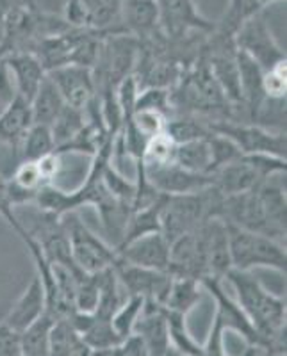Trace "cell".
<instances>
[{
    "label": "cell",
    "mask_w": 287,
    "mask_h": 356,
    "mask_svg": "<svg viewBox=\"0 0 287 356\" xmlns=\"http://www.w3.org/2000/svg\"><path fill=\"white\" fill-rule=\"evenodd\" d=\"M225 278L234 287L238 296L235 303L241 307L254 324V328L263 337L266 342L264 351H267L270 340L286 330V300L266 291L250 271L232 269Z\"/></svg>",
    "instance_id": "1"
},
{
    "label": "cell",
    "mask_w": 287,
    "mask_h": 356,
    "mask_svg": "<svg viewBox=\"0 0 287 356\" xmlns=\"http://www.w3.org/2000/svg\"><path fill=\"white\" fill-rule=\"evenodd\" d=\"M226 230H228L232 269L251 271L257 267H267L286 275V244L271 239L267 235L243 230L234 225H226Z\"/></svg>",
    "instance_id": "2"
},
{
    "label": "cell",
    "mask_w": 287,
    "mask_h": 356,
    "mask_svg": "<svg viewBox=\"0 0 287 356\" xmlns=\"http://www.w3.org/2000/svg\"><path fill=\"white\" fill-rule=\"evenodd\" d=\"M287 159L275 155H241L238 161L210 173V186L223 196L241 195L255 189L263 180L277 173H286Z\"/></svg>",
    "instance_id": "3"
},
{
    "label": "cell",
    "mask_w": 287,
    "mask_h": 356,
    "mask_svg": "<svg viewBox=\"0 0 287 356\" xmlns=\"http://www.w3.org/2000/svg\"><path fill=\"white\" fill-rule=\"evenodd\" d=\"M66 216H68V219L63 218V222H65V228L68 232L73 264L86 275H98V273H104L107 269H113L120 260L116 248L98 239L97 235L81 221L77 214L70 212Z\"/></svg>",
    "instance_id": "4"
},
{
    "label": "cell",
    "mask_w": 287,
    "mask_h": 356,
    "mask_svg": "<svg viewBox=\"0 0 287 356\" xmlns=\"http://www.w3.org/2000/svg\"><path fill=\"white\" fill-rule=\"evenodd\" d=\"M212 132L225 136L238 146L243 155H275L286 159V132L257 123L209 122Z\"/></svg>",
    "instance_id": "5"
},
{
    "label": "cell",
    "mask_w": 287,
    "mask_h": 356,
    "mask_svg": "<svg viewBox=\"0 0 287 356\" xmlns=\"http://www.w3.org/2000/svg\"><path fill=\"white\" fill-rule=\"evenodd\" d=\"M234 43L238 50L251 57L264 72L275 68L280 63H286V52L277 43L275 36L267 27L263 11L245 22L234 34Z\"/></svg>",
    "instance_id": "6"
},
{
    "label": "cell",
    "mask_w": 287,
    "mask_h": 356,
    "mask_svg": "<svg viewBox=\"0 0 287 356\" xmlns=\"http://www.w3.org/2000/svg\"><path fill=\"white\" fill-rule=\"evenodd\" d=\"M207 221V219H205ZM205 221L191 230L189 234L178 237L170 244V267L171 276L183 278H205L207 273V230Z\"/></svg>",
    "instance_id": "7"
},
{
    "label": "cell",
    "mask_w": 287,
    "mask_h": 356,
    "mask_svg": "<svg viewBox=\"0 0 287 356\" xmlns=\"http://www.w3.org/2000/svg\"><path fill=\"white\" fill-rule=\"evenodd\" d=\"M159 8V33L171 41L186 40L193 31L212 33L215 24L202 17L193 0H155Z\"/></svg>",
    "instance_id": "8"
},
{
    "label": "cell",
    "mask_w": 287,
    "mask_h": 356,
    "mask_svg": "<svg viewBox=\"0 0 287 356\" xmlns=\"http://www.w3.org/2000/svg\"><path fill=\"white\" fill-rule=\"evenodd\" d=\"M113 269L120 285L125 287L129 296H139L145 301L164 305L171 287V280H173L170 273L132 266V264L123 262L122 259L118 260Z\"/></svg>",
    "instance_id": "9"
},
{
    "label": "cell",
    "mask_w": 287,
    "mask_h": 356,
    "mask_svg": "<svg viewBox=\"0 0 287 356\" xmlns=\"http://www.w3.org/2000/svg\"><path fill=\"white\" fill-rule=\"evenodd\" d=\"M143 168H145V177L150 186L166 196L191 195V193H199L212 184L210 175L191 173V171L177 166L175 162L155 164V166L143 164Z\"/></svg>",
    "instance_id": "10"
},
{
    "label": "cell",
    "mask_w": 287,
    "mask_h": 356,
    "mask_svg": "<svg viewBox=\"0 0 287 356\" xmlns=\"http://www.w3.org/2000/svg\"><path fill=\"white\" fill-rule=\"evenodd\" d=\"M200 285H202V289H205L207 292H210V296L216 300V305H218L216 316L222 319L225 330L231 328L241 333L251 348L266 349V342H264L263 337L259 335V332L254 328V324L250 323L247 314H245V312L241 310V307H239L235 301H232L231 298L226 296V292L223 291V280L205 276V278L200 280Z\"/></svg>",
    "instance_id": "11"
},
{
    "label": "cell",
    "mask_w": 287,
    "mask_h": 356,
    "mask_svg": "<svg viewBox=\"0 0 287 356\" xmlns=\"http://www.w3.org/2000/svg\"><path fill=\"white\" fill-rule=\"evenodd\" d=\"M49 77L57 86L63 100L66 102V106L84 111L89 102L97 97L93 70L91 68L66 65L49 72Z\"/></svg>",
    "instance_id": "12"
},
{
    "label": "cell",
    "mask_w": 287,
    "mask_h": 356,
    "mask_svg": "<svg viewBox=\"0 0 287 356\" xmlns=\"http://www.w3.org/2000/svg\"><path fill=\"white\" fill-rule=\"evenodd\" d=\"M116 251L123 262L132 266L164 273H168L170 267V243L162 237L161 232L138 237L120 246Z\"/></svg>",
    "instance_id": "13"
},
{
    "label": "cell",
    "mask_w": 287,
    "mask_h": 356,
    "mask_svg": "<svg viewBox=\"0 0 287 356\" xmlns=\"http://www.w3.org/2000/svg\"><path fill=\"white\" fill-rule=\"evenodd\" d=\"M132 333L141 339L150 356H166L171 349L164 312L161 305L154 301H145V307L134 324Z\"/></svg>",
    "instance_id": "14"
},
{
    "label": "cell",
    "mask_w": 287,
    "mask_h": 356,
    "mask_svg": "<svg viewBox=\"0 0 287 356\" xmlns=\"http://www.w3.org/2000/svg\"><path fill=\"white\" fill-rule=\"evenodd\" d=\"M2 59L6 61L9 73H11L17 95L31 104L38 88L43 82L45 75H47V70L43 68L41 61L33 52H24V50L11 52L6 54Z\"/></svg>",
    "instance_id": "15"
},
{
    "label": "cell",
    "mask_w": 287,
    "mask_h": 356,
    "mask_svg": "<svg viewBox=\"0 0 287 356\" xmlns=\"http://www.w3.org/2000/svg\"><path fill=\"white\" fill-rule=\"evenodd\" d=\"M45 312H47V298H45L43 285H41L40 276L34 275V278L29 282L25 291L17 300V303L13 305L11 310L8 312V316L2 321L9 324L13 330L22 333L34 321L40 319Z\"/></svg>",
    "instance_id": "16"
},
{
    "label": "cell",
    "mask_w": 287,
    "mask_h": 356,
    "mask_svg": "<svg viewBox=\"0 0 287 356\" xmlns=\"http://www.w3.org/2000/svg\"><path fill=\"white\" fill-rule=\"evenodd\" d=\"M207 230V276L225 280L232 271L231 246L226 222L219 218H209L205 221Z\"/></svg>",
    "instance_id": "17"
},
{
    "label": "cell",
    "mask_w": 287,
    "mask_h": 356,
    "mask_svg": "<svg viewBox=\"0 0 287 356\" xmlns=\"http://www.w3.org/2000/svg\"><path fill=\"white\" fill-rule=\"evenodd\" d=\"M125 33L138 41L150 40L159 33V8L155 0H123Z\"/></svg>",
    "instance_id": "18"
},
{
    "label": "cell",
    "mask_w": 287,
    "mask_h": 356,
    "mask_svg": "<svg viewBox=\"0 0 287 356\" xmlns=\"http://www.w3.org/2000/svg\"><path fill=\"white\" fill-rule=\"evenodd\" d=\"M31 127H33L31 104L17 95L11 104L0 113V145L17 148Z\"/></svg>",
    "instance_id": "19"
},
{
    "label": "cell",
    "mask_w": 287,
    "mask_h": 356,
    "mask_svg": "<svg viewBox=\"0 0 287 356\" xmlns=\"http://www.w3.org/2000/svg\"><path fill=\"white\" fill-rule=\"evenodd\" d=\"M65 106L66 102L63 100L59 89H57V86L54 84V81L49 77V73H47L41 86L38 88L36 95L31 100L33 123H38V125H50Z\"/></svg>",
    "instance_id": "20"
},
{
    "label": "cell",
    "mask_w": 287,
    "mask_h": 356,
    "mask_svg": "<svg viewBox=\"0 0 287 356\" xmlns=\"http://www.w3.org/2000/svg\"><path fill=\"white\" fill-rule=\"evenodd\" d=\"M91 349L82 342L81 335L75 332L72 323L66 319H56L50 330L49 356H84Z\"/></svg>",
    "instance_id": "21"
},
{
    "label": "cell",
    "mask_w": 287,
    "mask_h": 356,
    "mask_svg": "<svg viewBox=\"0 0 287 356\" xmlns=\"http://www.w3.org/2000/svg\"><path fill=\"white\" fill-rule=\"evenodd\" d=\"M200 298H202V285H200L199 280L173 276L170 292H168V298H166L162 307L187 316L199 305Z\"/></svg>",
    "instance_id": "22"
},
{
    "label": "cell",
    "mask_w": 287,
    "mask_h": 356,
    "mask_svg": "<svg viewBox=\"0 0 287 356\" xmlns=\"http://www.w3.org/2000/svg\"><path fill=\"white\" fill-rule=\"evenodd\" d=\"M15 150H17L18 162L40 161L45 155L54 154L56 152V143H54L50 127L33 123V127L27 130V134H25L24 139Z\"/></svg>",
    "instance_id": "23"
},
{
    "label": "cell",
    "mask_w": 287,
    "mask_h": 356,
    "mask_svg": "<svg viewBox=\"0 0 287 356\" xmlns=\"http://www.w3.org/2000/svg\"><path fill=\"white\" fill-rule=\"evenodd\" d=\"M164 134L175 145H183V143L196 141V139H207L212 130L207 120L191 116V114H178L177 118L166 120Z\"/></svg>",
    "instance_id": "24"
},
{
    "label": "cell",
    "mask_w": 287,
    "mask_h": 356,
    "mask_svg": "<svg viewBox=\"0 0 287 356\" xmlns=\"http://www.w3.org/2000/svg\"><path fill=\"white\" fill-rule=\"evenodd\" d=\"M81 339L91 351L98 353H109L114 348L122 344L123 339L113 328L111 319H104L95 314H91L89 324L86 326L84 332L81 333Z\"/></svg>",
    "instance_id": "25"
},
{
    "label": "cell",
    "mask_w": 287,
    "mask_h": 356,
    "mask_svg": "<svg viewBox=\"0 0 287 356\" xmlns=\"http://www.w3.org/2000/svg\"><path fill=\"white\" fill-rule=\"evenodd\" d=\"M173 162L177 166L191 171V173L209 175L210 168V150L207 139L175 145Z\"/></svg>",
    "instance_id": "26"
},
{
    "label": "cell",
    "mask_w": 287,
    "mask_h": 356,
    "mask_svg": "<svg viewBox=\"0 0 287 356\" xmlns=\"http://www.w3.org/2000/svg\"><path fill=\"white\" fill-rule=\"evenodd\" d=\"M54 317L43 314L29 328L20 333L22 356H49L50 353V330L54 326Z\"/></svg>",
    "instance_id": "27"
},
{
    "label": "cell",
    "mask_w": 287,
    "mask_h": 356,
    "mask_svg": "<svg viewBox=\"0 0 287 356\" xmlns=\"http://www.w3.org/2000/svg\"><path fill=\"white\" fill-rule=\"evenodd\" d=\"M86 125V113L77 107L65 106L61 109V113L57 114L56 120L50 123V132H52L54 143H56V148L66 145L70 139H73L84 129Z\"/></svg>",
    "instance_id": "28"
},
{
    "label": "cell",
    "mask_w": 287,
    "mask_h": 356,
    "mask_svg": "<svg viewBox=\"0 0 287 356\" xmlns=\"http://www.w3.org/2000/svg\"><path fill=\"white\" fill-rule=\"evenodd\" d=\"M261 11H263V6L259 0H231L222 20L215 24V31L226 34V36H234L245 22L250 20Z\"/></svg>",
    "instance_id": "29"
},
{
    "label": "cell",
    "mask_w": 287,
    "mask_h": 356,
    "mask_svg": "<svg viewBox=\"0 0 287 356\" xmlns=\"http://www.w3.org/2000/svg\"><path fill=\"white\" fill-rule=\"evenodd\" d=\"M143 307H145V300L143 298H139V296H129V300L123 301L120 305V308L113 314V317H111L113 328L116 330V333L123 340L132 335L134 324L138 321Z\"/></svg>",
    "instance_id": "30"
},
{
    "label": "cell",
    "mask_w": 287,
    "mask_h": 356,
    "mask_svg": "<svg viewBox=\"0 0 287 356\" xmlns=\"http://www.w3.org/2000/svg\"><path fill=\"white\" fill-rule=\"evenodd\" d=\"M207 143H209L210 150L209 175L215 173L219 168L226 166V164H231V162L238 161V159L243 155L231 139L225 138V136H219V134L216 132L210 134L209 138H207Z\"/></svg>",
    "instance_id": "31"
},
{
    "label": "cell",
    "mask_w": 287,
    "mask_h": 356,
    "mask_svg": "<svg viewBox=\"0 0 287 356\" xmlns=\"http://www.w3.org/2000/svg\"><path fill=\"white\" fill-rule=\"evenodd\" d=\"M138 111H154L164 116L171 113V89L166 88H143L136 98L134 113Z\"/></svg>",
    "instance_id": "32"
},
{
    "label": "cell",
    "mask_w": 287,
    "mask_h": 356,
    "mask_svg": "<svg viewBox=\"0 0 287 356\" xmlns=\"http://www.w3.org/2000/svg\"><path fill=\"white\" fill-rule=\"evenodd\" d=\"M175 143L171 141L164 132L155 136L146 145L145 155H143V164L145 166H155V164H168L173 162Z\"/></svg>",
    "instance_id": "33"
},
{
    "label": "cell",
    "mask_w": 287,
    "mask_h": 356,
    "mask_svg": "<svg viewBox=\"0 0 287 356\" xmlns=\"http://www.w3.org/2000/svg\"><path fill=\"white\" fill-rule=\"evenodd\" d=\"M287 61L264 72L263 88L267 100H286L287 91Z\"/></svg>",
    "instance_id": "34"
},
{
    "label": "cell",
    "mask_w": 287,
    "mask_h": 356,
    "mask_svg": "<svg viewBox=\"0 0 287 356\" xmlns=\"http://www.w3.org/2000/svg\"><path fill=\"white\" fill-rule=\"evenodd\" d=\"M9 180H13L17 186L27 191H38L41 186H45L43 177H41L36 161L18 162V166L15 168L13 177Z\"/></svg>",
    "instance_id": "35"
},
{
    "label": "cell",
    "mask_w": 287,
    "mask_h": 356,
    "mask_svg": "<svg viewBox=\"0 0 287 356\" xmlns=\"http://www.w3.org/2000/svg\"><path fill=\"white\" fill-rule=\"evenodd\" d=\"M130 120H132L134 125L141 130L146 139H152L164 132L168 116L161 113H154V111H138V113L132 114Z\"/></svg>",
    "instance_id": "36"
},
{
    "label": "cell",
    "mask_w": 287,
    "mask_h": 356,
    "mask_svg": "<svg viewBox=\"0 0 287 356\" xmlns=\"http://www.w3.org/2000/svg\"><path fill=\"white\" fill-rule=\"evenodd\" d=\"M0 216L9 222V227L17 232L18 237L22 239L25 235V230L22 227V222L18 221L17 216H15V212H13V205L8 193V178H4L2 175H0Z\"/></svg>",
    "instance_id": "37"
},
{
    "label": "cell",
    "mask_w": 287,
    "mask_h": 356,
    "mask_svg": "<svg viewBox=\"0 0 287 356\" xmlns=\"http://www.w3.org/2000/svg\"><path fill=\"white\" fill-rule=\"evenodd\" d=\"M0 356H22L20 332L0 321Z\"/></svg>",
    "instance_id": "38"
},
{
    "label": "cell",
    "mask_w": 287,
    "mask_h": 356,
    "mask_svg": "<svg viewBox=\"0 0 287 356\" xmlns=\"http://www.w3.org/2000/svg\"><path fill=\"white\" fill-rule=\"evenodd\" d=\"M223 332H225V326H223L222 319L215 316V323H212V328H210L209 339H207L205 346H202V356H226L225 349H223Z\"/></svg>",
    "instance_id": "39"
},
{
    "label": "cell",
    "mask_w": 287,
    "mask_h": 356,
    "mask_svg": "<svg viewBox=\"0 0 287 356\" xmlns=\"http://www.w3.org/2000/svg\"><path fill=\"white\" fill-rule=\"evenodd\" d=\"M15 97H17V88H15V82H13L8 65L0 57V113L11 104Z\"/></svg>",
    "instance_id": "40"
},
{
    "label": "cell",
    "mask_w": 287,
    "mask_h": 356,
    "mask_svg": "<svg viewBox=\"0 0 287 356\" xmlns=\"http://www.w3.org/2000/svg\"><path fill=\"white\" fill-rule=\"evenodd\" d=\"M107 356H150L148 351H146L145 344L141 342L138 335H130L123 340L122 344L114 348L113 351H109Z\"/></svg>",
    "instance_id": "41"
},
{
    "label": "cell",
    "mask_w": 287,
    "mask_h": 356,
    "mask_svg": "<svg viewBox=\"0 0 287 356\" xmlns=\"http://www.w3.org/2000/svg\"><path fill=\"white\" fill-rule=\"evenodd\" d=\"M65 6L66 0H31V8H34L41 15H49V17H63Z\"/></svg>",
    "instance_id": "42"
},
{
    "label": "cell",
    "mask_w": 287,
    "mask_h": 356,
    "mask_svg": "<svg viewBox=\"0 0 287 356\" xmlns=\"http://www.w3.org/2000/svg\"><path fill=\"white\" fill-rule=\"evenodd\" d=\"M259 2H261V6H263V9H264L267 4H273V2H277V0H259Z\"/></svg>",
    "instance_id": "43"
},
{
    "label": "cell",
    "mask_w": 287,
    "mask_h": 356,
    "mask_svg": "<svg viewBox=\"0 0 287 356\" xmlns=\"http://www.w3.org/2000/svg\"><path fill=\"white\" fill-rule=\"evenodd\" d=\"M11 2H18V0H11Z\"/></svg>",
    "instance_id": "44"
}]
</instances>
